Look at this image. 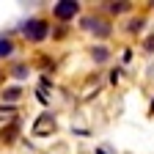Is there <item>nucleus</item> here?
I'll return each instance as SVG.
<instances>
[{
	"label": "nucleus",
	"instance_id": "nucleus-1",
	"mask_svg": "<svg viewBox=\"0 0 154 154\" xmlns=\"http://www.w3.org/2000/svg\"><path fill=\"white\" fill-rule=\"evenodd\" d=\"M22 33L28 42H44V38L50 36V25L44 22V19H28V22L22 25Z\"/></svg>",
	"mask_w": 154,
	"mask_h": 154
},
{
	"label": "nucleus",
	"instance_id": "nucleus-2",
	"mask_svg": "<svg viewBox=\"0 0 154 154\" xmlns=\"http://www.w3.org/2000/svg\"><path fill=\"white\" fill-rule=\"evenodd\" d=\"M77 14V3L74 0H61V3H55V17L58 19H72Z\"/></svg>",
	"mask_w": 154,
	"mask_h": 154
},
{
	"label": "nucleus",
	"instance_id": "nucleus-3",
	"mask_svg": "<svg viewBox=\"0 0 154 154\" xmlns=\"http://www.w3.org/2000/svg\"><path fill=\"white\" fill-rule=\"evenodd\" d=\"M52 129H55V119H52L50 113H44L42 119L36 121V127H33V132H36V135H47V132H52Z\"/></svg>",
	"mask_w": 154,
	"mask_h": 154
},
{
	"label": "nucleus",
	"instance_id": "nucleus-4",
	"mask_svg": "<svg viewBox=\"0 0 154 154\" xmlns=\"http://www.w3.org/2000/svg\"><path fill=\"white\" fill-rule=\"evenodd\" d=\"M14 52V44L8 42L6 36H0V58H6V55H11Z\"/></svg>",
	"mask_w": 154,
	"mask_h": 154
},
{
	"label": "nucleus",
	"instance_id": "nucleus-5",
	"mask_svg": "<svg viewBox=\"0 0 154 154\" xmlns=\"http://www.w3.org/2000/svg\"><path fill=\"white\" fill-rule=\"evenodd\" d=\"M94 58H96L99 63H105V61H107V50H105V47H96V50H94Z\"/></svg>",
	"mask_w": 154,
	"mask_h": 154
},
{
	"label": "nucleus",
	"instance_id": "nucleus-6",
	"mask_svg": "<svg viewBox=\"0 0 154 154\" xmlns=\"http://www.w3.org/2000/svg\"><path fill=\"white\" fill-rule=\"evenodd\" d=\"M19 96V88H8L6 94H3V99H17Z\"/></svg>",
	"mask_w": 154,
	"mask_h": 154
},
{
	"label": "nucleus",
	"instance_id": "nucleus-7",
	"mask_svg": "<svg viewBox=\"0 0 154 154\" xmlns=\"http://www.w3.org/2000/svg\"><path fill=\"white\" fill-rule=\"evenodd\" d=\"M124 8H127V3H113V6H110V11H113V14H121Z\"/></svg>",
	"mask_w": 154,
	"mask_h": 154
},
{
	"label": "nucleus",
	"instance_id": "nucleus-8",
	"mask_svg": "<svg viewBox=\"0 0 154 154\" xmlns=\"http://www.w3.org/2000/svg\"><path fill=\"white\" fill-rule=\"evenodd\" d=\"M25 74H28L25 66H17V69H14V77H25Z\"/></svg>",
	"mask_w": 154,
	"mask_h": 154
},
{
	"label": "nucleus",
	"instance_id": "nucleus-9",
	"mask_svg": "<svg viewBox=\"0 0 154 154\" xmlns=\"http://www.w3.org/2000/svg\"><path fill=\"white\" fill-rule=\"evenodd\" d=\"M146 47H149V50H154V38H149V42H146Z\"/></svg>",
	"mask_w": 154,
	"mask_h": 154
},
{
	"label": "nucleus",
	"instance_id": "nucleus-10",
	"mask_svg": "<svg viewBox=\"0 0 154 154\" xmlns=\"http://www.w3.org/2000/svg\"><path fill=\"white\" fill-rule=\"evenodd\" d=\"M151 110H154V105H151Z\"/></svg>",
	"mask_w": 154,
	"mask_h": 154
}]
</instances>
